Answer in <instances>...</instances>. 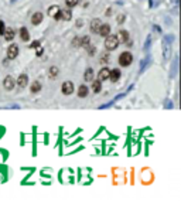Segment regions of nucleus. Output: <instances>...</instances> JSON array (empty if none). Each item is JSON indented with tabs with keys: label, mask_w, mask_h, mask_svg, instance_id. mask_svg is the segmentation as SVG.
Instances as JSON below:
<instances>
[{
	"label": "nucleus",
	"mask_w": 181,
	"mask_h": 201,
	"mask_svg": "<svg viewBox=\"0 0 181 201\" xmlns=\"http://www.w3.org/2000/svg\"><path fill=\"white\" fill-rule=\"evenodd\" d=\"M88 94H89V89H88L87 85H81V87L78 88V97L79 98L88 97Z\"/></svg>",
	"instance_id": "15"
},
{
	"label": "nucleus",
	"mask_w": 181,
	"mask_h": 201,
	"mask_svg": "<svg viewBox=\"0 0 181 201\" xmlns=\"http://www.w3.org/2000/svg\"><path fill=\"white\" fill-rule=\"evenodd\" d=\"M20 38L23 41L30 40V34H28V30H27L26 27H21V28H20Z\"/></svg>",
	"instance_id": "16"
},
{
	"label": "nucleus",
	"mask_w": 181,
	"mask_h": 201,
	"mask_svg": "<svg viewBox=\"0 0 181 201\" xmlns=\"http://www.w3.org/2000/svg\"><path fill=\"white\" fill-rule=\"evenodd\" d=\"M78 3H79V0H65V4H67V7L68 9L75 7Z\"/></svg>",
	"instance_id": "21"
},
{
	"label": "nucleus",
	"mask_w": 181,
	"mask_h": 201,
	"mask_svg": "<svg viewBox=\"0 0 181 201\" xmlns=\"http://www.w3.org/2000/svg\"><path fill=\"white\" fill-rule=\"evenodd\" d=\"M71 18H72V11H71V9H67V10H61V20L70 21Z\"/></svg>",
	"instance_id": "12"
},
{
	"label": "nucleus",
	"mask_w": 181,
	"mask_h": 201,
	"mask_svg": "<svg viewBox=\"0 0 181 201\" xmlns=\"http://www.w3.org/2000/svg\"><path fill=\"white\" fill-rule=\"evenodd\" d=\"M116 37H118L119 43H127V41H129V33L125 31V30H120Z\"/></svg>",
	"instance_id": "11"
},
{
	"label": "nucleus",
	"mask_w": 181,
	"mask_h": 201,
	"mask_svg": "<svg viewBox=\"0 0 181 201\" xmlns=\"http://www.w3.org/2000/svg\"><path fill=\"white\" fill-rule=\"evenodd\" d=\"M60 11H61V9L58 7V6H51V7L48 9V14L51 17H55L57 14H60Z\"/></svg>",
	"instance_id": "18"
},
{
	"label": "nucleus",
	"mask_w": 181,
	"mask_h": 201,
	"mask_svg": "<svg viewBox=\"0 0 181 201\" xmlns=\"http://www.w3.org/2000/svg\"><path fill=\"white\" fill-rule=\"evenodd\" d=\"M123 20H125V16H120V17H119V18H118V21H119V23H122Z\"/></svg>",
	"instance_id": "28"
},
{
	"label": "nucleus",
	"mask_w": 181,
	"mask_h": 201,
	"mask_svg": "<svg viewBox=\"0 0 181 201\" xmlns=\"http://www.w3.org/2000/svg\"><path fill=\"white\" fill-rule=\"evenodd\" d=\"M16 84L20 88H26L27 84H28V75H27V74H20L18 78L16 80Z\"/></svg>",
	"instance_id": "5"
},
{
	"label": "nucleus",
	"mask_w": 181,
	"mask_h": 201,
	"mask_svg": "<svg viewBox=\"0 0 181 201\" xmlns=\"http://www.w3.org/2000/svg\"><path fill=\"white\" fill-rule=\"evenodd\" d=\"M30 91H31V94H37V92H40V91H41V84H40L38 81L33 82V85H31V88H30Z\"/></svg>",
	"instance_id": "20"
},
{
	"label": "nucleus",
	"mask_w": 181,
	"mask_h": 201,
	"mask_svg": "<svg viewBox=\"0 0 181 201\" xmlns=\"http://www.w3.org/2000/svg\"><path fill=\"white\" fill-rule=\"evenodd\" d=\"M3 87L7 89V91H11V89L16 87V80H14L11 75H7V77L4 78V81H3Z\"/></svg>",
	"instance_id": "4"
},
{
	"label": "nucleus",
	"mask_w": 181,
	"mask_h": 201,
	"mask_svg": "<svg viewBox=\"0 0 181 201\" xmlns=\"http://www.w3.org/2000/svg\"><path fill=\"white\" fill-rule=\"evenodd\" d=\"M3 36H4V40L6 41H13L14 36H16V33H14L13 28H6L4 33H3Z\"/></svg>",
	"instance_id": "10"
},
{
	"label": "nucleus",
	"mask_w": 181,
	"mask_h": 201,
	"mask_svg": "<svg viewBox=\"0 0 181 201\" xmlns=\"http://www.w3.org/2000/svg\"><path fill=\"white\" fill-rule=\"evenodd\" d=\"M62 94L64 95H71L72 92H74V84H72L71 81H65L62 84Z\"/></svg>",
	"instance_id": "6"
},
{
	"label": "nucleus",
	"mask_w": 181,
	"mask_h": 201,
	"mask_svg": "<svg viewBox=\"0 0 181 201\" xmlns=\"http://www.w3.org/2000/svg\"><path fill=\"white\" fill-rule=\"evenodd\" d=\"M108 61H109V55H105L102 58V63H108Z\"/></svg>",
	"instance_id": "27"
},
{
	"label": "nucleus",
	"mask_w": 181,
	"mask_h": 201,
	"mask_svg": "<svg viewBox=\"0 0 181 201\" xmlns=\"http://www.w3.org/2000/svg\"><path fill=\"white\" fill-rule=\"evenodd\" d=\"M40 47V41H33L31 45H30V48H38Z\"/></svg>",
	"instance_id": "24"
},
{
	"label": "nucleus",
	"mask_w": 181,
	"mask_h": 201,
	"mask_svg": "<svg viewBox=\"0 0 181 201\" xmlns=\"http://www.w3.org/2000/svg\"><path fill=\"white\" fill-rule=\"evenodd\" d=\"M55 75H58V68H57V67H51V68H50V77L54 78Z\"/></svg>",
	"instance_id": "22"
},
{
	"label": "nucleus",
	"mask_w": 181,
	"mask_h": 201,
	"mask_svg": "<svg viewBox=\"0 0 181 201\" xmlns=\"http://www.w3.org/2000/svg\"><path fill=\"white\" fill-rule=\"evenodd\" d=\"M101 26H102V21L99 20V18H95L91 21V31L92 33H98L99 31V28H101Z\"/></svg>",
	"instance_id": "8"
},
{
	"label": "nucleus",
	"mask_w": 181,
	"mask_h": 201,
	"mask_svg": "<svg viewBox=\"0 0 181 201\" xmlns=\"http://www.w3.org/2000/svg\"><path fill=\"white\" fill-rule=\"evenodd\" d=\"M18 55V45L17 44H10L7 47V58L9 60H14Z\"/></svg>",
	"instance_id": "3"
},
{
	"label": "nucleus",
	"mask_w": 181,
	"mask_h": 201,
	"mask_svg": "<svg viewBox=\"0 0 181 201\" xmlns=\"http://www.w3.org/2000/svg\"><path fill=\"white\" fill-rule=\"evenodd\" d=\"M4 30H6V24H4V21H1V20H0V34H3V33H4Z\"/></svg>",
	"instance_id": "23"
},
{
	"label": "nucleus",
	"mask_w": 181,
	"mask_h": 201,
	"mask_svg": "<svg viewBox=\"0 0 181 201\" xmlns=\"http://www.w3.org/2000/svg\"><path fill=\"white\" fill-rule=\"evenodd\" d=\"M119 45V40L116 36H106V40H105V47L109 50V51H112V50H116Z\"/></svg>",
	"instance_id": "2"
},
{
	"label": "nucleus",
	"mask_w": 181,
	"mask_h": 201,
	"mask_svg": "<svg viewBox=\"0 0 181 201\" xmlns=\"http://www.w3.org/2000/svg\"><path fill=\"white\" fill-rule=\"evenodd\" d=\"M119 78H120V70H119V68H115V70H110L109 80L112 81V82H116V81H119Z\"/></svg>",
	"instance_id": "9"
},
{
	"label": "nucleus",
	"mask_w": 181,
	"mask_h": 201,
	"mask_svg": "<svg viewBox=\"0 0 181 201\" xmlns=\"http://www.w3.org/2000/svg\"><path fill=\"white\" fill-rule=\"evenodd\" d=\"M94 70L92 68H88L87 71H85V81H88V82H92L94 81Z\"/></svg>",
	"instance_id": "19"
},
{
	"label": "nucleus",
	"mask_w": 181,
	"mask_h": 201,
	"mask_svg": "<svg viewBox=\"0 0 181 201\" xmlns=\"http://www.w3.org/2000/svg\"><path fill=\"white\" fill-rule=\"evenodd\" d=\"M87 48H88V53H89V54H95V47H91V45H87Z\"/></svg>",
	"instance_id": "25"
},
{
	"label": "nucleus",
	"mask_w": 181,
	"mask_h": 201,
	"mask_svg": "<svg viewBox=\"0 0 181 201\" xmlns=\"http://www.w3.org/2000/svg\"><path fill=\"white\" fill-rule=\"evenodd\" d=\"M98 33H99L102 37H106V36H109V34H110V26L109 24H102Z\"/></svg>",
	"instance_id": "14"
},
{
	"label": "nucleus",
	"mask_w": 181,
	"mask_h": 201,
	"mask_svg": "<svg viewBox=\"0 0 181 201\" xmlns=\"http://www.w3.org/2000/svg\"><path fill=\"white\" fill-rule=\"evenodd\" d=\"M41 21H43V13H34V14H33V17H31V23L34 26H38L40 23H41Z\"/></svg>",
	"instance_id": "13"
},
{
	"label": "nucleus",
	"mask_w": 181,
	"mask_h": 201,
	"mask_svg": "<svg viewBox=\"0 0 181 201\" xmlns=\"http://www.w3.org/2000/svg\"><path fill=\"white\" fill-rule=\"evenodd\" d=\"M102 89V82L98 80V81H92V91H94L95 94H98L99 91Z\"/></svg>",
	"instance_id": "17"
},
{
	"label": "nucleus",
	"mask_w": 181,
	"mask_h": 201,
	"mask_svg": "<svg viewBox=\"0 0 181 201\" xmlns=\"http://www.w3.org/2000/svg\"><path fill=\"white\" fill-rule=\"evenodd\" d=\"M109 74H110V70H109V68L103 67L102 70L99 71V74H98V80L101 81V82H103V81H106V80H109Z\"/></svg>",
	"instance_id": "7"
},
{
	"label": "nucleus",
	"mask_w": 181,
	"mask_h": 201,
	"mask_svg": "<svg viewBox=\"0 0 181 201\" xmlns=\"http://www.w3.org/2000/svg\"><path fill=\"white\" fill-rule=\"evenodd\" d=\"M43 51H44V50H43V47H38V50H37V55H41V54H43Z\"/></svg>",
	"instance_id": "26"
},
{
	"label": "nucleus",
	"mask_w": 181,
	"mask_h": 201,
	"mask_svg": "<svg viewBox=\"0 0 181 201\" xmlns=\"http://www.w3.org/2000/svg\"><path fill=\"white\" fill-rule=\"evenodd\" d=\"M132 63H133V55L129 51H123L119 55V64H120V67H129Z\"/></svg>",
	"instance_id": "1"
}]
</instances>
